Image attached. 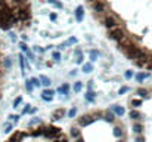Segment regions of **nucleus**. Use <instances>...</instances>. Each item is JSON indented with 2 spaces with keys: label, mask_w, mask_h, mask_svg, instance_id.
Here are the masks:
<instances>
[{
  "label": "nucleus",
  "mask_w": 152,
  "mask_h": 142,
  "mask_svg": "<svg viewBox=\"0 0 152 142\" xmlns=\"http://www.w3.org/2000/svg\"><path fill=\"white\" fill-rule=\"evenodd\" d=\"M10 130H12V126H10V124H6V126H5V132L6 133H10Z\"/></svg>",
  "instance_id": "nucleus-38"
},
{
  "label": "nucleus",
  "mask_w": 152,
  "mask_h": 142,
  "mask_svg": "<svg viewBox=\"0 0 152 142\" xmlns=\"http://www.w3.org/2000/svg\"><path fill=\"white\" fill-rule=\"evenodd\" d=\"M5 67H6V68H10V59H9V58H6V59H5Z\"/></svg>",
  "instance_id": "nucleus-40"
},
{
  "label": "nucleus",
  "mask_w": 152,
  "mask_h": 142,
  "mask_svg": "<svg viewBox=\"0 0 152 142\" xmlns=\"http://www.w3.org/2000/svg\"><path fill=\"white\" fill-rule=\"evenodd\" d=\"M22 138H24V133L22 132H16L8 142H21V139H22Z\"/></svg>",
  "instance_id": "nucleus-12"
},
{
  "label": "nucleus",
  "mask_w": 152,
  "mask_h": 142,
  "mask_svg": "<svg viewBox=\"0 0 152 142\" xmlns=\"http://www.w3.org/2000/svg\"><path fill=\"white\" fill-rule=\"evenodd\" d=\"M114 136L115 138H121L123 136V129L121 127H115L114 129Z\"/></svg>",
  "instance_id": "nucleus-24"
},
{
  "label": "nucleus",
  "mask_w": 152,
  "mask_h": 142,
  "mask_svg": "<svg viewBox=\"0 0 152 142\" xmlns=\"http://www.w3.org/2000/svg\"><path fill=\"white\" fill-rule=\"evenodd\" d=\"M50 19H52V21H55V19H56V14H50Z\"/></svg>",
  "instance_id": "nucleus-46"
},
{
  "label": "nucleus",
  "mask_w": 152,
  "mask_h": 142,
  "mask_svg": "<svg viewBox=\"0 0 152 142\" xmlns=\"http://www.w3.org/2000/svg\"><path fill=\"white\" fill-rule=\"evenodd\" d=\"M125 53H127V56H129L131 61H137V59H142V58H146V52L142 51V49H139V47H136V46H131L130 49H127L125 51Z\"/></svg>",
  "instance_id": "nucleus-1"
},
{
  "label": "nucleus",
  "mask_w": 152,
  "mask_h": 142,
  "mask_svg": "<svg viewBox=\"0 0 152 142\" xmlns=\"http://www.w3.org/2000/svg\"><path fill=\"white\" fill-rule=\"evenodd\" d=\"M74 15H75V19H77L78 22H81V21H83V16H84V8L83 6H77Z\"/></svg>",
  "instance_id": "nucleus-8"
},
{
  "label": "nucleus",
  "mask_w": 152,
  "mask_h": 142,
  "mask_svg": "<svg viewBox=\"0 0 152 142\" xmlns=\"http://www.w3.org/2000/svg\"><path fill=\"white\" fill-rule=\"evenodd\" d=\"M71 136L75 138V139L80 138V130H78V129H75V127H72V129H71Z\"/></svg>",
  "instance_id": "nucleus-25"
},
{
  "label": "nucleus",
  "mask_w": 152,
  "mask_h": 142,
  "mask_svg": "<svg viewBox=\"0 0 152 142\" xmlns=\"http://www.w3.org/2000/svg\"><path fill=\"white\" fill-rule=\"evenodd\" d=\"M93 121H95V119H93V115H83V117H80L78 119V124L80 126H89V124H92Z\"/></svg>",
  "instance_id": "nucleus-6"
},
{
  "label": "nucleus",
  "mask_w": 152,
  "mask_h": 142,
  "mask_svg": "<svg viewBox=\"0 0 152 142\" xmlns=\"http://www.w3.org/2000/svg\"><path fill=\"white\" fill-rule=\"evenodd\" d=\"M130 119L131 120H140L142 119V114H140L139 111H136V110H131L130 111Z\"/></svg>",
  "instance_id": "nucleus-13"
},
{
  "label": "nucleus",
  "mask_w": 152,
  "mask_h": 142,
  "mask_svg": "<svg viewBox=\"0 0 152 142\" xmlns=\"http://www.w3.org/2000/svg\"><path fill=\"white\" fill-rule=\"evenodd\" d=\"M89 55H90V61L95 62V61H97V58H99V52H97V51H90Z\"/></svg>",
  "instance_id": "nucleus-21"
},
{
  "label": "nucleus",
  "mask_w": 152,
  "mask_h": 142,
  "mask_svg": "<svg viewBox=\"0 0 152 142\" xmlns=\"http://www.w3.org/2000/svg\"><path fill=\"white\" fill-rule=\"evenodd\" d=\"M92 8H93V10H95L96 14H101V12H103V10H105V3H103V2H101V0H97V2H93Z\"/></svg>",
  "instance_id": "nucleus-7"
},
{
  "label": "nucleus",
  "mask_w": 152,
  "mask_h": 142,
  "mask_svg": "<svg viewBox=\"0 0 152 142\" xmlns=\"http://www.w3.org/2000/svg\"><path fill=\"white\" fill-rule=\"evenodd\" d=\"M131 105L133 107H140L142 105V101H140V99H133V101H131Z\"/></svg>",
  "instance_id": "nucleus-32"
},
{
  "label": "nucleus",
  "mask_w": 152,
  "mask_h": 142,
  "mask_svg": "<svg viewBox=\"0 0 152 142\" xmlns=\"http://www.w3.org/2000/svg\"><path fill=\"white\" fill-rule=\"evenodd\" d=\"M75 62H77V64H83V55L77 56V59H75Z\"/></svg>",
  "instance_id": "nucleus-39"
},
{
  "label": "nucleus",
  "mask_w": 152,
  "mask_h": 142,
  "mask_svg": "<svg viewBox=\"0 0 152 142\" xmlns=\"http://www.w3.org/2000/svg\"><path fill=\"white\" fill-rule=\"evenodd\" d=\"M12 2H14L15 5H18V6H21V8H22V6H27L25 3H27L28 0H12Z\"/></svg>",
  "instance_id": "nucleus-27"
},
{
  "label": "nucleus",
  "mask_w": 152,
  "mask_h": 142,
  "mask_svg": "<svg viewBox=\"0 0 152 142\" xmlns=\"http://www.w3.org/2000/svg\"><path fill=\"white\" fill-rule=\"evenodd\" d=\"M84 98H86V101H87V102H93V101H95V98H96V93L90 90V92H87V93L84 95Z\"/></svg>",
  "instance_id": "nucleus-15"
},
{
  "label": "nucleus",
  "mask_w": 152,
  "mask_h": 142,
  "mask_svg": "<svg viewBox=\"0 0 152 142\" xmlns=\"http://www.w3.org/2000/svg\"><path fill=\"white\" fill-rule=\"evenodd\" d=\"M103 25H105L108 30H112V28H115L117 27V19L114 18V16H106L105 19H103Z\"/></svg>",
  "instance_id": "nucleus-5"
},
{
  "label": "nucleus",
  "mask_w": 152,
  "mask_h": 142,
  "mask_svg": "<svg viewBox=\"0 0 152 142\" xmlns=\"http://www.w3.org/2000/svg\"><path fill=\"white\" fill-rule=\"evenodd\" d=\"M111 110L114 111V113H115L117 115H120V117H121V115H123V114L125 113V111H124V108H123V107H120V105H112V107H111Z\"/></svg>",
  "instance_id": "nucleus-11"
},
{
  "label": "nucleus",
  "mask_w": 152,
  "mask_h": 142,
  "mask_svg": "<svg viewBox=\"0 0 152 142\" xmlns=\"http://www.w3.org/2000/svg\"><path fill=\"white\" fill-rule=\"evenodd\" d=\"M21 49H22L24 52H28V47H27V45H25V43H21Z\"/></svg>",
  "instance_id": "nucleus-42"
},
{
  "label": "nucleus",
  "mask_w": 152,
  "mask_h": 142,
  "mask_svg": "<svg viewBox=\"0 0 152 142\" xmlns=\"http://www.w3.org/2000/svg\"><path fill=\"white\" fill-rule=\"evenodd\" d=\"M43 135L46 138H58V136H61V129L55 127V126H47L43 130Z\"/></svg>",
  "instance_id": "nucleus-3"
},
{
  "label": "nucleus",
  "mask_w": 152,
  "mask_h": 142,
  "mask_svg": "<svg viewBox=\"0 0 152 142\" xmlns=\"http://www.w3.org/2000/svg\"><path fill=\"white\" fill-rule=\"evenodd\" d=\"M19 62H21V68H22V71H25V59H24L22 55L19 56Z\"/></svg>",
  "instance_id": "nucleus-31"
},
{
  "label": "nucleus",
  "mask_w": 152,
  "mask_h": 142,
  "mask_svg": "<svg viewBox=\"0 0 152 142\" xmlns=\"http://www.w3.org/2000/svg\"><path fill=\"white\" fill-rule=\"evenodd\" d=\"M137 95L139 96H142V98H148V90L140 87V89H137Z\"/></svg>",
  "instance_id": "nucleus-22"
},
{
  "label": "nucleus",
  "mask_w": 152,
  "mask_h": 142,
  "mask_svg": "<svg viewBox=\"0 0 152 142\" xmlns=\"http://www.w3.org/2000/svg\"><path fill=\"white\" fill-rule=\"evenodd\" d=\"M83 89V83L81 82H75L74 83V92H80Z\"/></svg>",
  "instance_id": "nucleus-23"
},
{
  "label": "nucleus",
  "mask_w": 152,
  "mask_h": 142,
  "mask_svg": "<svg viewBox=\"0 0 152 142\" xmlns=\"http://www.w3.org/2000/svg\"><path fill=\"white\" fill-rule=\"evenodd\" d=\"M148 68L152 70V58H149V65H148Z\"/></svg>",
  "instance_id": "nucleus-45"
},
{
  "label": "nucleus",
  "mask_w": 152,
  "mask_h": 142,
  "mask_svg": "<svg viewBox=\"0 0 152 142\" xmlns=\"http://www.w3.org/2000/svg\"><path fill=\"white\" fill-rule=\"evenodd\" d=\"M38 78H40V82H42L43 86H50L52 82H50V78H49V77H46V76H40Z\"/></svg>",
  "instance_id": "nucleus-18"
},
{
  "label": "nucleus",
  "mask_w": 152,
  "mask_h": 142,
  "mask_svg": "<svg viewBox=\"0 0 152 142\" xmlns=\"http://www.w3.org/2000/svg\"><path fill=\"white\" fill-rule=\"evenodd\" d=\"M16 16L21 21H28V19L31 18V12H30V9H28L27 6H22V8H19L16 10Z\"/></svg>",
  "instance_id": "nucleus-4"
},
{
  "label": "nucleus",
  "mask_w": 152,
  "mask_h": 142,
  "mask_svg": "<svg viewBox=\"0 0 152 142\" xmlns=\"http://www.w3.org/2000/svg\"><path fill=\"white\" fill-rule=\"evenodd\" d=\"M68 90H69V86L67 84V83H65V84H62V86L58 89V92H59V93H62V95H67V93H68Z\"/></svg>",
  "instance_id": "nucleus-19"
},
{
  "label": "nucleus",
  "mask_w": 152,
  "mask_h": 142,
  "mask_svg": "<svg viewBox=\"0 0 152 142\" xmlns=\"http://www.w3.org/2000/svg\"><path fill=\"white\" fill-rule=\"evenodd\" d=\"M10 27H12V24L10 22H2L0 24V28H2V30H9Z\"/></svg>",
  "instance_id": "nucleus-29"
},
{
  "label": "nucleus",
  "mask_w": 152,
  "mask_h": 142,
  "mask_svg": "<svg viewBox=\"0 0 152 142\" xmlns=\"http://www.w3.org/2000/svg\"><path fill=\"white\" fill-rule=\"evenodd\" d=\"M53 95H55V92L53 90H49V89H46V90H43V93H42V98L44 99V101H52L53 99Z\"/></svg>",
  "instance_id": "nucleus-9"
},
{
  "label": "nucleus",
  "mask_w": 152,
  "mask_h": 142,
  "mask_svg": "<svg viewBox=\"0 0 152 142\" xmlns=\"http://www.w3.org/2000/svg\"><path fill=\"white\" fill-rule=\"evenodd\" d=\"M31 83L34 84V86H40V84H42L40 78H36V77H32V78H31Z\"/></svg>",
  "instance_id": "nucleus-30"
},
{
  "label": "nucleus",
  "mask_w": 152,
  "mask_h": 142,
  "mask_svg": "<svg viewBox=\"0 0 152 142\" xmlns=\"http://www.w3.org/2000/svg\"><path fill=\"white\" fill-rule=\"evenodd\" d=\"M103 120H105V121H108V123H112V121L115 120L114 111H106L105 114H103Z\"/></svg>",
  "instance_id": "nucleus-10"
},
{
  "label": "nucleus",
  "mask_w": 152,
  "mask_h": 142,
  "mask_svg": "<svg viewBox=\"0 0 152 142\" xmlns=\"http://www.w3.org/2000/svg\"><path fill=\"white\" fill-rule=\"evenodd\" d=\"M109 39H112V40H115V41H121L123 39H124V31L121 30V28L115 27V28H112V30H109Z\"/></svg>",
  "instance_id": "nucleus-2"
},
{
  "label": "nucleus",
  "mask_w": 152,
  "mask_h": 142,
  "mask_svg": "<svg viewBox=\"0 0 152 142\" xmlns=\"http://www.w3.org/2000/svg\"><path fill=\"white\" fill-rule=\"evenodd\" d=\"M32 87H34V84L31 83V80H27V82H25V89H27L28 92H31Z\"/></svg>",
  "instance_id": "nucleus-28"
},
{
  "label": "nucleus",
  "mask_w": 152,
  "mask_h": 142,
  "mask_svg": "<svg viewBox=\"0 0 152 142\" xmlns=\"http://www.w3.org/2000/svg\"><path fill=\"white\" fill-rule=\"evenodd\" d=\"M124 77H125V78H131V77H133V73H131V71H125Z\"/></svg>",
  "instance_id": "nucleus-37"
},
{
  "label": "nucleus",
  "mask_w": 152,
  "mask_h": 142,
  "mask_svg": "<svg viewBox=\"0 0 152 142\" xmlns=\"http://www.w3.org/2000/svg\"><path fill=\"white\" fill-rule=\"evenodd\" d=\"M52 56H53V59L55 61H61V53L59 52H53V55Z\"/></svg>",
  "instance_id": "nucleus-34"
},
{
  "label": "nucleus",
  "mask_w": 152,
  "mask_h": 142,
  "mask_svg": "<svg viewBox=\"0 0 152 142\" xmlns=\"http://www.w3.org/2000/svg\"><path fill=\"white\" fill-rule=\"evenodd\" d=\"M75 142H84V139L80 136V138H77V139H75Z\"/></svg>",
  "instance_id": "nucleus-47"
},
{
  "label": "nucleus",
  "mask_w": 152,
  "mask_h": 142,
  "mask_svg": "<svg viewBox=\"0 0 152 142\" xmlns=\"http://www.w3.org/2000/svg\"><path fill=\"white\" fill-rule=\"evenodd\" d=\"M118 142H124V141H118Z\"/></svg>",
  "instance_id": "nucleus-49"
},
{
  "label": "nucleus",
  "mask_w": 152,
  "mask_h": 142,
  "mask_svg": "<svg viewBox=\"0 0 152 142\" xmlns=\"http://www.w3.org/2000/svg\"><path fill=\"white\" fill-rule=\"evenodd\" d=\"M21 101H22V98H21V96H18V98H16V99L14 101V107H18L19 104H21Z\"/></svg>",
  "instance_id": "nucleus-35"
},
{
  "label": "nucleus",
  "mask_w": 152,
  "mask_h": 142,
  "mask_svg": "<svg viewBox=\"0 0 152 142\" xmlns=\"http://www.w3.org/2000/svg\"><path fill=\"white\" fill-rule=\"evenodd\" d=\"M9 119H10V120H14L15 123H16V121L19 120V115H14V114H10V115H9Z\"/></svg>",
  "instance_id": "nucleus-36"
},
{
  "label": "nucleus",
  "mask_w": 152,
  "mask_h": 142,
  "mask_svg": "<svg viewBox=\"0 0 152 142\" xmlns=\"http://www.w3.org/2000/svg\"><path fill=\"white\" fill-rule=\"evenodd\" d=\"M75 114H77V110H75V108H71V110L68 111V117H71V119H72Z\"/></svg>",
  "instance_id": "nucleus-33"
},
{
  "label": "nucleus",
  "mask_w": 152,
  "mask_h": 142,
  "mask_svg": "<svg viewBox=\"0 0 152 142\" xmlns=\"http://www.w3.org/2000/svg\"><path fill=\"white\" fill-rule=\"evenodd\" d=\"M64 108H59V110H56L55 113H53V117L52 119L53 120H59V119H62V115H64Z\"/></svg>",
  "instance_id": "nucleus-14"
},
{
  "label": "nucleus",
  "mask_w": 152,
  "mask_h": 142,
  "mask_svg": "<svg viewBox=\"0 0 152 142\" xmlns=\"http://www.w3.org/2000/svg\"><path fill=\"white\" fill-rule=\"evenodd\" d=\"M81 70H83V73H92V71H93V65L90 64V62H87V64H83Z\"/></svg>",
  "instance_id": "nucleus-16"
},
{
  "label": "nucleus",
  "mask_w": 152,
  "mask_h": 142,
  "mask_svg": "<svg viewBox=\"0 0 152 142\" xmlns=\"http://www.w3.org/2000/svg\"><path fill=\"white\" fill-rule=\"evenodd\" d=\"M142 130H143V126H142L140 123H134V124H133V132H134V133L140 135V133H142Z\"/></svg>",
  "instance_id": "nucleus-17"
},
{
  "label": "nucleus",
  "mask_w": 152,
  "mask_h": 142,
  "mask_svg": "<svg viewBox=\"0 0 152 142\" xmlns=\"http://www.w3.org/2000/svg\"><path fill=\"white\" fill-rule=\"evenodd\" d=\"M149 77V74L148 73H140V74H137V76H136V80H137L139 83H142L143 80H145V78H148Z\"/></svg>",
  "instance_id": "nucleus-20"
},
{
  "label": "nucleus",
  "mask_w": 152,
  "mask_h": 142,
  "mask_svg": "<svg viewBox=\"0 0 152 142\" xmlns=\"http://www.w3.org/2000/svg\"><path fill=\"white\" fill-rule=\"evenodd\" d=\"M49 3H50L52 6H55V8H58V9H62V3H59V2H56V0H49Z\"/></svg>",
  "instance_id": "nucleus-26"
},
{
  "label": "nucleus",
  "mask_w": 152,
  "mask_h": 142,
  "mask_svg": "<svg viewBox=\"0 0 152 142\" xmlns=\"http://www.w3.org/2000/svg\"><path fill=\"white\" fill-rule=\"evenodd\" d=\"M89 2H95V0H89Z\"/></svg>",
  "instance_id": "nucleus-48"
},
{
  "label": "nucleus",
  "mask_w": 152,
  "mask_h": 142,
  "mask_svg": "<svg viewBox=\"0 0 152 142\" xmlns=\"http://www.w3.org/2000/svg\"><path fill=\"white\" fill-rule=\"evenodd\" d=\"M36 123H40V120H38V119H34V120H31V121H30V124H36Z\"/></svg>",
  "instance_id": "nucleus-44"
},
{
  "label": "nucleus",
  "mask_w": 152,
  "mask_h": 142,
  "mask_svg": "<svg viewBox=\"0 0 152 142\" xmlns=\"http://www.w3.org/2000/svg\"><path fill=\"white\" fill-rule=\"evenodd\" d=\"M136 142H145V138H143V136H140V135H139V136L136 138Z\"/></svg>",
  "instance_id": "nucleus-43"
},
{
  "label": "nucleus",
  "mask_w": 152,
  "mask_h": 142,
  "mask_svg": "<svg viewBox=\"0 0 152 142\" xmlns=\"http://www.w3.org/2000/svg\"><path fill=\"white\" fill-rule=\"evenodd\" d=\"M125 92H129V87H121L118 93H120V95H123V93H125Z\"/></svg>",
  "instance_id": "nucleus-41"
}]
</instances>
